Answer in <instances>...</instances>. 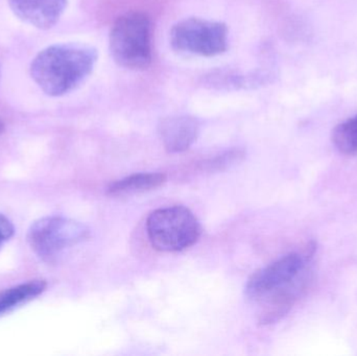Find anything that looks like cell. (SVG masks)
<instances>
[{
    "mask_svg": "<svg viewBox=\"0 0 357 356\" xmlns=\"http://www.w3.org/2000/svg\"><path fill=\"white\" fill-rule=\"evenodd\" d=\"M312 252L303 255L291 253L256 272L245 286L252 300L266 301L261 322L271 324L289 313L303 291L307 280V268Z\"/></svg>",
    "mask_w": 357,
    "mask_h": 356,
    "instance_id": "cell-1",
    "label": "cell"
},
{
    "mask_svg": "<svg viewBox=\"0 0 357 356\" xmlns=\"http://www.w3.org/2000/svg\"><path fill=\"white\" fill-rule=\"evenodd\" d=\"M98 56V50L87 44H54L35 56L31 75L47 95H65L91 75Z\"/></svg>",
    "mask_w": 357,
    "mask_h": 356,
    "instance_id": "cell-2",
    "label": "cell"
},
{
    "mask_svg": "<svg viewBox=\"0 0 357 356\" xmlns=\"http://www.w3.org/2000/svg\"><path fill=\"white\" fill-rule=\"evenodd\" d=\"M109 44L111 56L119 66L146 68L153 59L151 19L142 12L121 15L113 23Z\"/></svg>",
    "mask_w": 357,
    "mask_h": 356,
    "instance_id": "cell-3",
    "label": "cell"
},
{
    "mask_svg": "<svg viewBox=\"0 0 357 356\" xmlns=\"http://www.w3.org/2000/svg\"><path fill=\"white\" fill-rule=\"evenodd\" d=\"M149 240L161 252H180L199 240L201 225L195 215L184 206L157 209L146 221Z\"/></svg>",
    "mask_w": 357,
    "mask_h": 356,
    "instance_id": "cell-4",
    "label": "cell"
},
{
    "mask_svg": "<svg viewBox=\"0 0 357 356\" xmlns=\"http://www.w3.org/2000/svg\"><path fill=\"white\" fill-rule=\"evenodd\" d=\"M89 236V229L79 222L63 217H45L31 224L27 242L40 261L54 263L67 250Z\"/></svg>",
    "mask_w": 357,
    "mask_h": 356,
    "instance_id": "cell-5",
    "label": "cell"
},
{
    "mask_svg": "<svg viewBox=\"0 0 357 356\" xmlns=\"http://www.w3.org/2000/svg\"><path fill=\"white\" fill-rule=\"evenodd\" d=\"M172 47L183 54L215 56L228 49V27L207 19H183L174 25L169 37Z\"/></svg>",
    "mask_w": 357,
    "mask_h": 356,
    "instance_id": "cell-6",
    "label": "cell"
},
{
    "mask_svg": "<svg viewBox=\"0 0 357 356\" xmlns=\"http://www.w3.org/2000/svg\"><path fill=\"white\" fill-rule=\"evenodd\" d=\"M8 4L21 20L37 29H48L60 20L67 0H8Z\"/></svg>",
    "mask_w": 357,
    "mask_h": 356,
    "instance_id": "cell-7",
    "label": "cell"
},
{
    "mask_svg": "<svg viewBox=\"0 0 357 356\" xmlns=\"http://www.w3.org/2000/svg\"><path fill=\"white\" fill-rule=\"evenodd\" d=\"M199 133V121L188 115L167 117L159 125L161 140L169 153H182L188 150L197 140Z\"/></svg>",
    "mask_w": 357,
    "mask_h": 356,
    "instance_id": "cell-8",
    "label": "cell"
},
{
    "mask_svg": "<svg viewBox=\"0 0 357 356\" xmlns=\"http://www.w3.org/2000/svg\"><path fill=\"white\" fill-rule=\"evenodd\" d=\"M47 288L44 280H31L0 292V318L43 294Z\"/></svg>",
    "mask_w": 357,
    "mask_h": 356,
    "instance_id": "cell-9",
    "label": "cell"
},
{
    "mask_svg": "<svg viewBox=\"0 0 357 356\" xmlns=\"http://www.w3.org/2000/svg\"><path fill=\"white\" fill-rule=\"evenodd\" d=\"M167 182L163 173H136L111 183L107 192L113 196H131L160 187Z\"/></svg>",
    "mask_w": 357,
    "mask_h": 356,
    "instance_id": "cell-10",
    "label": "cell"
},
{
    "mask_svg": "<svg viewBox=\"0 0 357 356\" xmlns=\"http://www.w3.org/2000/svg\"><path fill=\"white\" fill-rule=\"evenodd\" d=\"M333 141L343 154L357 155V115L335 127Z\"/></svg>",
    "mask_w": 357,
    "mask_h": 356,
    "instance_id": "cell-11",
    "label": "cell"
},
{
    "mask_svg": "<svg viewBox=\"0 0 357 356\" xmlns=\"http://www.w3.org/2000/svg\"><path fill=\"white\" fill-rule=\"evenodd\" d=\"M257 77L256 75H243L230 71H216L207 77L206 84L218 89H239L253 86Z\"/></svg>",
    "mask_w": 357,
    "mask_h": 356,
    "instance_id": "cell-12",
    "label": "cell"
},
{
    "mask_svg": "<svg viewBox=\"0 0 357 356\" xmlns=\"http://www.w3.org/2000/svg\"><path fill=\"white\" fill-rule=\"evenodd\" d=\"M245 158V152L241 150H232L224 154L216 156L215 158L208 161L205 164L206 169L209 171H224L231 165L241 162Z\"/></svg>",
    "mask_w": 357,
    "mask_h": 356,
    "instance_id": "cell-13",
    "label": "cell"
},
{
    "mask_svg": "<svg viewBox=\"0 0 357 356\" xmlns=\"http://www.w3.org/2000/svg\"><path fill=\"white\" fill-rule=\"evenodd\" d=\"M14 232L15 228L12 222L3 215H0V249L14 235Z\"/></svg>",
    "mask_w": 357,
    "mask_h": 356,
    "instance_id": "cell-14",
    "label": "cell"
},
{
    "mask_svg": "<svg viewBox=\"0 0 357 356\" xmlns=\"http://www.w3.org/2000/svg\"><path fill=\"white\" fill-rule=\"evenodd\" d=\"M3 130H4V123H3V121H2L1 119H0V134H1L2 132H3Z\"/></svg>",
    "mask_w": 357,
    "mask_h": 356,
    "instance_id": "cell-15",
    "label": "cell"
}]
</instances>
